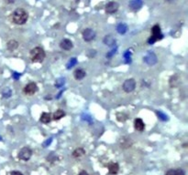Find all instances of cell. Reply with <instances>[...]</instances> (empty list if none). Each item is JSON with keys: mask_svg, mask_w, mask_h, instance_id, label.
<instances>
[{"mask_svg": "<svg viewBox=\"0 0 188 175\" xmlns=\"http://www.w3.org/2000/svg\"><path fill=\"white\" fill-rule=\"evenodd\" d=\"M166 2H169V3H172V2H174V1H176V0H165Z\"/></svg>", "mask_w": 188, "mask_h": 175, "instance_id": "obj_37", "label": "cell"}, {"mask_svg": "<svg viewBox=\"0 0 188 175\" xmlns=\"http://www.w3.org/2000/svg\"><path fill=\"white\" fill-rule=\"evenodd\" d=\"M124 57H125V62L126 63H130L131 61V52H129V50H127L126 53L124 54Z\"/></svg>", "mask_w": 188, "mask_h": 175, "instance_id": "obj_27", "label": "cell"}, {"mask_svg": "<svg viewBox=\"0 0 188 175\" xmlns=\"http://www.w3.org/2000/svg\"><path fill=\"white\" fill-rule=\"evenodd\" d=\"M84 154H85V151H84L83 148H77V149H75V150L73 151V152L72 155H73V158L79 159V158L84 156Z\"/></svg>", "mask_w": 188, "mask_h": 175, "instance_id": "obj_18", "label": "cell"}, {"mask_svg": "<svg viewBox=\"0 0 188 175\" xmlns=\"http://www.w3.org/2000/svg\"><path fill=\"white\" fill-rule=\"evenodd\" d=\"M4 1L8 4H12V3L15 2V0H4Z\"/></svg>", "mask_w": 188, "mask_h": 175, "instance_id": "obj_36", "label": "cell"}, {"mask_svg": "<svg viewBox=\"0 0 188 175\" xmlns=\"http://www.w3.org/2000/svg\"><path fill=\"white\" fill-rule=\"evenodd\" d=\"M177 175H185V172L183 169H176Z\"/></svg>", "mask_w": 188, "mask_h": 175, "instance_id": "obj_31", "label": "cell"}, {"mask_svg": "<svg viewBox=\"0 0 188 175\" xmlns=\"http://www.w3.org/2000/svg\"><path fill=\"white\" fill-rule=\"evenodd\" d=\"M1 139H2V138H1V137H0V141H1Z\"/></svg>", "mask_w": 188, "mask_h": 175, "instance_id": "obj_38", "label": "cell"}, {"mask_svg": "<svg viewBox=\"0 0 188 175\" xmlns=\"http://www.w3.org/2000/svg\"><path fill=\"white\" fill-rule=\"evenodd\" d=\"M32 156V151L29 147H23L18 153V158L21 160L28 161Z\"/></svg>", "mask_w": 188, "mask_h": 175, "instance_id": "obj_4", "label": "cell"}, {"mask_svg": "<svg viewBox=\"0 0 188 175\" xmlns=\"http://www.w3.org/2000/svg\"><path fill=\"white\" fill-rule=\"evenodd\" d=\"M12 76H13V78H14V79H16V80H18V79H19V77H20V74H19V73H18V72H13V74H12Z\"/></svg>", "mask_w": 188, "mask_h": 175, "instance_id": "obj_33", "label": "cell"}, {"mask_svg": "<svg viewBox=\"0 0 188 175\" xmlns=\"http://www.w3.org/2000/svg\"><path fill=\"white\" fill-rule=\"evenodd\" d=\"M23 91H24V93L26 95L32 96V95H34L38 91V86H37V84L35 82H29V84H27L24 87Z\"/></svg>", "mask_w": 188, "mask_h": 175, "instance_id": "obj_8", "label": "cell"}, {"mask_svg": "<svg viewBox=\"0 0 188 175\" xmlns=\"http://www.w3.org/2000/svg\"><path fill=\"white\" fill-rule=\"evenodd\" d=\"M165 175H177V171H176V169H171L169 170L166 171Z\"/></svg>", "mask_w": 188, "mask_h": 175, "instance_id": "obj_29", "label": "cell"}, {"mask_svg": "<svg viewBox=\"0 0 188 175\" xmlns=\"http://www.w3.org/2000/svg\"><path fill=\"white\" fill-rule=\"evenodd\" d=\"M116 50H117V48H115V49L111 50L109 53H108V54H107V57H111L114 54H116Z\"/></svg>", "mask_w": 188, "mask_h": 175, "instance_id": "obj_30", "label": "cell"}, {"mask_svg": "<svg viewBox=\"0 0 188 175\" xmlns=\"http://www.w3.org/2000/svg\"><path fill=\"white\" fill-rule=\"evenodd\" d=\"M76 64H77V60H76V57H72L71 60L67 62V64H66V68H67V70H70V69H72L73 67H74Z\"/></svg>", "mask_w": 188, "mask_h": 175, "instance_id": "obj_24", "label": "cell"}, {"mask_svg": "<svg viewBox=\"0 0 188 175\" xmlns=\"http://www.w3.org/2000/svg\"><path fill=\"white\" fill-rule=\"evenodd\" d=\"M64 83H65V80H64V79H58L56 81H55V87L56 88H58V89H60V88H62L63 85H64Z\"/></svg>", "mask_w": 188, "mask_h": 175, "instance_id": "obj_26", "label": "cell"}, {"mask_svg": "<svg viewBox=\"0 0 188 175\" xmlns=\"http://www.w3.org/2000/svg\"><path fill=\"white\" fill-rule=\"evenodd\" d=\"M9 175H23L22 172L19 171V170H13L9 173Z\"/></svg>", "mask_w": 188, "mask_h": 175, "instance_id": "obj_34", "label": "cell"}, {"mask_svg": "<svg viewBox=\"0 0 188 175\" xmlns=\"http://www.w3.org/2000/svg\"><path fill=\"white\" fill-rule=\"evenodd\" d=\"M127 119H128V115H127V114H125V113H123V112H118V113H117V120H118V122H124L127 121Z\"/></svg>", "mask_w": 188, "mask_h": 175, "instance_id": "obj_23", "label": "cell"}, {"mask_svg": "<svg viewBox=\"0 0 188 175\" xmlns=\"http://www.w3.org/2000/svg\"><path fill=\"white\" fill-rule=\"evenodd\" d=\"M118 8H119V5H118V2L111 1V2H109L106 5V12L108 13V14L116 13L118 10Z\"/></svg>", "mask_w": 188, "mask_h": 175, "instance_id": "obj_10", "label": "cell"}, {"mask_svg": "<svg viewBox=\"0 0 188 175\" xmlns=\"http://www.w3.org/2000/svg\"><path fill=\"white\" fill-rule=\"evenodd\" d=\"M52 141H53V139H52V138H50V140H47V141L43 143V147H47V146H49V145L51 144Z\"/></svg>", "mask_w": 188, "mask_h": 175, "instance_id": "obj_32", "label": "cell"}, {"mask_svg": "<svg viewBox=\"0 0 188 175\" xmlns=\"http://www.w3.org/2000/svg\"><path fill=\"white\" fill-rule=\"evenodd\" d=\"M156 114H157V116H158V118L160 119V120H162V122H166V121H168V116L166 115V114H164L163 112H162V111H159V110H157L156 111Z\"/></svg>", "mask_w": 188, "mask_h": 175, "instance_id": "obj_25", "label": "cell"}, {"mask_svg": "<svg viewBox=\"0 0 188 175\" xmlns=\"http://www.w3.org/2000/svg\"><path fill=\"white\" fill-rule=\"evenodd\" d=\"M180 78H179V76L178 75H174V76H173L171 79H170V85H171V87L172 88H175V87H177L178 85H179V83H180Z\"/></svg>", "mask_w": 188, "mask_h": 175, "instance_id": "obj_22", "label": "cell"}, {"mask_svg": "<svg viewBox=\"0 0 188 175\" xmlns=\"http://www.w3.org/2000/svg\"><path fill=\"white\" fill-rule=\"evenodd\" d=\"M127 30H128V26L125 23H120L117 27V31L120 35H124L127 32Z\"/></svg>", "mask_w": 188, "mask_h": 175, "instance_id": "obj_21", "label": "cell"}, {"mask_svg": "<svg viewBox=\"0 0 188 175\" xmlns=\"http://www.w3.org/2000/svg\"><path fill=\"white\" fill-rule=\"evenodd\" d=\"M134 128L138 131H140V132L143 131L144 129H145V124H144L143 121L142 119H138V118L135 119V121H134Z\"/></svg>", "mask_w": 188, "mask_h": 175, "instance_id": "obj_13", "label": "cell"}, {"mask_svg": "<svg viewBox=\"0 0 188 175\" xmlns=\"http://www.w3.org/2000/svg\"><path fill=\"white\" fill-rule=\"evenodd\" d=\"M82 36H83V38L84 41L86 42H90L92 41L93 39H95L96 37V32L94 29L92 28H85L83 33H82Z\"/></svg>", "mask_w": 188, "mask_h": 175, "instance_id": "obj_7", "label": "cell"}, {"mask_svg": "<svg viewBox=\"0 0 188 175\" xmlns=\"http://www.w3.org/2000/svg\"><path fill=\"white\" fill-rule=\"evenodd\" d=\"M136 88V81L134 79H128L124 81L123 85H122V89L125 92L129 93L132 92Z\"/></svg>", "mask_w": 188, "mask_h": 175, "instance_id": "obj_6", "label": "cell"}, {"mask_svg": "<svg viewBox=\"0 0 188 175\" xmlns=\"http://www.w3.org/2000/svg\"><path fill=\"white\" fill-rule=\"evenodd\" d=\"M143 61L149 65V66H153L157 63L158 61V58H157V56L154 52H152V51H149L145 57H143Z\"/></svg>", "mask_w": 188, "mask_h": 175, "instance_id": "obj_5", "label": "cell"}, {"mask_svg": "<svg viewBox=\"0 0 188 175\" xmlns=\"http://www.w3.org/2000/svg\"><path fill=\"white\" fill-rule=\"evenodd\" d=\"M162 37H163V35L162 34L160 26H159V25H155V26H153L152 28V36H151V37L148 39V43H149L150 45H152V44H154L156 41L161 40Z\"/></svg>", "mask_w": 188, "mask_h": 175, "instance_id": "obj_3", "label": "cell"}, {"mask_svg": "<svg viewBox=\"0 0 188 175\" xmlns=\"http://www.w3.org/2000/svg\"><path fill=\"white\" fill-rule=\"evenodd\" d=\"M108 168L109 173L112 174V175H116V174L118 172V170H119V165H118L117 162H111V163H109L108 166Z\"/></svg>", "mask_w": 188, "mask_h": 175, "instance_id": "obj_16", "label": "cell"}, {"mask_svg": "<svg viewBox=\"0 0 188 175\" xmlns=\"http://www.w3.org/2000/svg\"><path fill=\"white\" fill-rule=\"evenodd\" d=\"M64 116H65V112H64L63 110H62V109H57V110L53 113V119L54 121H59V120L63 119Z\"/></svg>", "mask_w": 188, "mask_h": 175, "instance_id": "obj_20", "label": "cell"}, {"mask_svg": "<svg viewBox=\"0 0 188 175\" xmlns=\"http://www.w3.org/2000/svg\"><path fill=\"white\" fill-rule=\"evenodd\" d=\"M52 114L48 113V112H43L40 115V118H39V122L44 123V124H48L49 122H51L52 121Z\"/></svg>", "mask_w": 188, "mask_h": 175, "instance_id": "obj_14", "label": "cell"}, {"mask_svg": "<svg viewBox=\"0 0 188 175\" xmlns=\"http://www.w3.org/2000/svg\"><path fill=\"white\" fill-rule=\"evenodd\" d=\"M29 19L28 12L23 8H17L12 13V20L17 25H24Z\"/></svg>", "mask_w": 188, "mask_h": 175, "instance_id": "obj_1", "label": "cell"}, {"mask_svg": "<svg viewBox=\"0 0 188 175\" xmlns=\"http://www.w3.org/2000/svg\"><path fill=\"white\" fill-rule=\"evenodd\" d=\"M7 47H8L9 50L14 51V50H16V49L19 47V42H18L17 40H14V39L9 40V41L8 42V44H7Z\"/></svg>", "mask_w": 188, "mask_h": 175, "instance_id": "obj_19", "label": "cell"}, {"mask_svg": "<svg viewBox=\"0 0 188 175\" xmlns=\"http://www.w3.org/2000/svg\"><path fill=\"white\" fill-rule=\"evenodd\" d=\"M78 175H89V174H88L87 171H85V170H81V171L78 173Z\"/></svg>", "mask_w": 188, "mask_h": 175, "instance_id": "obj_35", "label": "cell"}, {"mask_svg": "<svg viewBox=\"0 0 188 175\" xmlns=\"http://www.w3.org/2000/svg\"><path fill=\"white\" fill-rule=\"evenodd\" d=\"M143 6V2L142 0H131V1L128 3V8L129 9H131L132 11H138Z\"/></svg>", "mask_w": 188, "mask_h": 175, "instance_id": "obj_9", "label": "cell"}, {"mask_svg": "<svg viewBox=\"0 0 188 175\" xmlns=\"http://www.w3.org/2000/svg\"><path fill=\"white\" fill-rule=\"evenodd\" d=\"M133 142L131 141L130 138L128 137H122L120 140H119V145L121 148L123 149H127V148H130L132 146Z\"/></svg>", "mask_w": 188, "mask_h": 175, "instance_id": "obj_12", "label": "cell"}, {"mask_svg": "<svg viewBox=\"0 0 188 175\" xmlns=\"http://www.w3.org/2000/svg\"><path fill=\"white\" fill-rule=\"evenodd\" d=\"M86 76V72L82 69H77L73 72V77L76 80H82Z\"/></svg>", "mask_w": 188, "mask_h": 175, "instance_id": "obj_15", "label": "cell"}, {"mask_svg": "<svg viewBox=\"0 0 188 175\" xmlns=\"http://www.w3.org/2000/svg\"><path fill=\"white\" fill-rule=\"evenodd\" d=\"M2 95H3V97H4V98H9V97L12 95V92H11L10 89L7 88V89H5L3 90Z\"/></svg>", "mask_w": 188, "mask_h": 175, "instance_id": "obj_28", "label": "cell"}, {"mask_svg": "<svg viewBox=\"0 0 188 175\" xmlns=\"http://www.w3.org/2000/svg\"><path fill=\"white\" fill-rule=\"evenodd\" d=\"M73 47V42L68 38H64L60 42V47L63 50H71Z\"/></svg>", "mask_w": 188, "mask_h": 175, "instance_id": "obj_11", "label": "cell"}, {"mask_svg": "<svg viewBox=\"0 0 188 175\" xmlns=\"http://www.w3.org/2000/svg\"><path fill=\"white\" fill-rule=\"evenodd\" d=\"M29 57L32 62L34 63H40L44 60V58L46 57L45 51L42 47H36L30 50Z\"/></svg>", "mask_w": 188, "mask_h": 175, "instance_id": "obj_2", "label": "cell"}, {"mask_svg": "<svg viewBox=\"0 0 188 175\" xmlns=\"http://www.w3.org/2000/svg\"><path fill=\"white\" fill-rule=\"evenodd\" d=\"M104 44L108 46V47H113L115 46L116 44V39L114 37H112L111 35H107L105 37H104Z\"/></svg>", "mask_w": 188, "mask_h": 175, "instance_id": "obj_17", "label": "cell"}]
</instances>
